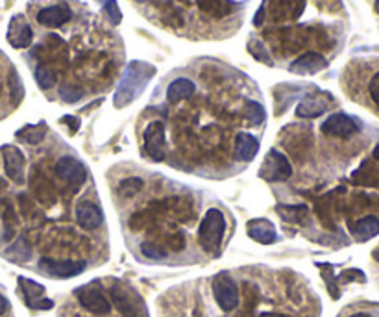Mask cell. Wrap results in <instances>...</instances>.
<instances>
[{
  "label": "cell",
  "instance_id": "cell-1",
  "mask_svg": "<svg viewBox=\"0 0 379 317\" xmlns=\"http://www.w3.org/2000/svg\"><path fill=\"white\" fill-rule=\"evenodd\" d=\"M155 67L147 63V61L133 60L130 61L124 69V74L120 78L119 88L113 95V104L115 108H124L128 104L141 96L144 88L154 78Z\"/></svg>",
  "mask_w": 379,
  "mask_h": 317
},
{
  "label": "cell",
  "instance_id": "cell-2",
  "mask_svg": "<svg viewBox=\"0 0 379 317\" xmlns=\"http://www.w3.org/2000/svg\"><path fill=\"white\" fill-rule=\"evenodd\" d=\"M226 234V219L222 212L217 208L208 209V214L204 217L200 228H198V241L202 249L209 252L211 256L220 254V247L224 241Z\"/></svg>",
  "mask_w": 379,
  "mask_h": 317
},
{
  "label": "cell",
  "instance_id": "cell-3",
  "mask_svg": "<svg viewBox=\"0 0 379 317\" xmlns=\"http://www.w3.org/2000/svg\"><path fill=\"white\" fill-rule=\"evenodd\" d=\"M111 300L122 317H150L147 303L136 289L122 280H117L111 286Z\"/></svg>",
  "mask_w": 379,
  "mask_h": 317
},
{
  "label": "cell",
  "instance_id": "cell-4",
  "mask_svg": "<svg viewBox=\"0 0 379 317\" xmlns=\"http://www.w3.org/2000/svg\"><path fill=\"white\" fill-rule=\"evenodd\" d=\"M76 297L85 310H89L91 314H96V316H106L111 310V305L106 299V295L102 294V286L98 280H93L87 286L78 287Z\"/></svg>",
  "mask_w": 379,
  "mask_h": 317
},
{
  "label": "cell",
  "instance_id": "cell-5",
  "mask_svg": "<svg viewBox=\"0 0 379 317\" xmlns=\"http://www.w3.org/2000/svg\"><path fill=\"white\" fill-rule=\"evenodd\" d=\"M290 174H292V167H290L289 160L278 149H272L268 152L259 169V176L267 182H285Z\"/></svg>",
  "mask_w": 379,
  "mask_h": 317
},
{
  "label": "cell",
  "instance_id": "cell-6",
  "mask_svg": "<svg viewBox=\"0 0 379 317\" xmlns=\"http://www.w3.org/2000/svg\"><path fill=\"white\" fill-rule=\"evenodd\" d=\"M213 295L224 311L235 310L239 306V287L228 273H220L213 278Z\"/></svg>",
  "mask_w": 379,
  "mask_h": 317
},
{
  "label": "cell",
  "instance_id": "cell-7",
  "mask_svg": "<svg viewBox=\"0 0 379 317\" xmlns=\"http://www.w3.org/2000/svg\"><path fill=\"white\" fill-rule=\"evenodd\" d=\"M144 150L154 162H163L166 158L165 125L161 121H154L144 128Z\"/></svg>",
  "mask_w": 379,
  "mask_h": 317
},
{
  "label": "cell",
  "instance_id": "cell-8",
  "mask_svg": "<svg viewBox=\"0 0 379 317\" xmlns=\"http://www.w3.org/2000/svg\"><path fill=\"white\" fill-rule=\"evenodd\" d=\"M85 262L82 260H50V258H43L39 262V271L45 275L56 276V278H71L78 276L85 271Z\"/></svg>",
  "mask_w": 379,
  "mask_h": 317
},
{
  "label": "cell",
  "instance_id": "cell-9",
  "mask_svg": "<svg viewBox=\"0 0 379 317\" xmlns=\"http://www.w3.org/2000/svg\"><path fill=\"white\" fill-rule=\"evenodd\" d=\"M56 173L65 184H71L74 187L82 186L87 180V169L72 156H61L58 163H56Z\"/></svg>",
  "mask_w": 379,
  "mask_h": 317
},
{
  "label": "cell",
  "instance_id": "cell-10",
  "mask_svg": "<svg viewBox=\"0 0 379 317\" xmlns=\"http://www.w3.org/2000/svg\"><path fill=\"white\" fill-rule=\"evenodd\" d=\"M361 130V125L346 114H335L322 123V132L333 138H351Z\"/></svg>",
  "mask_w": 379,
  "mask_h": 317
},
{
  "label": "cell",
  "instance_id": "cell-11",
  "mask_svg": "<svg viewBox=\"0 0 379 317\" xmlns=\"http://www.w3.org/2000/svg\"><path fill=\"white\" fill-rule=\"evenodd\" d=\"M19 286L23 292L24 303L32 310H50L54 306L52 300L45 299V286H41V284H37L30 278L19 276Z\"/></svg>",
  "mask_w": 379,
  "mask_h": 317
},
{
  "label": "cell",
  "instance_id": "cell-12",
  "mask_svg": "<svg viewBox=\"0 0 379 317\" xmlns=\"http://www.w3.org/2000/svg\"><path fill=\"white\" fill-rule=\"evenodd\" d=\"M8 43L15 48H26L30 47L34 41V32H32L30 24L26 23V19L23 15H15L10 21L8 26Z\"/></svg>",
  "mask_w": 379,
  "mask_h": 317
},
{
  "label": "cell",
  "instance_id": "cell-13",
  "mask_svg": "<svg viewBox=\"0 0 379 317\" xmlns=\"http://www.w3.org/2000/svg\"><path fill=\"white\" fill-rule=\"evenodd\" d=\"M2 158H4V169L6 174L15 182V184H23L24 182V154L21 149L13 147V145H4L2 147Z\"/></svg>",
  "mask_w": 379,
  "mask_h": 317
},
{
  "label": "cell",
  "instance_id": "cell-14",
  "mask_svg": "<svg viewBox=\"0 0 379 317\" xmlns=\"http://www.w3.org/2000/svg\"><path fill=\"white\" fill-rule=\"evenodd\" d=\"M332 96L327 93H314V95H307L303 99L296 108V115L302 119H314L320 117L322 114H326L329 108Z\"/></svg>",
  "mask_w": 379,
  "mask_h": 317
},
{
  "label": "cell",
  "instance_id": "cell-15",
  "mask_svg": "<svg viewBox=\"0 0 379 317\" xmlns=\"http://www.w3.org/2000/svg\"><path fill=\"white\" fill-rule=\"evenodd\" d=\"M327 67V60L318 52H307V54L300 56L298 60H294L289 65V71L292 74H300V76H311L316 74L322 69Z\"/></svg>",
  "mask_w": 379,
  "mask_h": 317
},
{
  "label": "cell",
  "instance_id": "cell-16",
  "mask_svg": "<svg viewBox=\"0 0 379 317\" xmlns=\"http://www.w3.org/2000/svg\"><path fill=\"white\" fill-rule=\"evenodd\" d=\"M76 221L85 230H96L104 221L102 209L95 203H89V201L80 203L76 208Z\"/></svg>",
  "mask_w": 379,
  "mask_h": 317
},
{
  "label": "cell",
  "instance_id": "cell-17",
  "mask_svg": "<svg viewBox=\"0 0 379 317\" xmlns=\"http://www.w3.org/2000/svg\"><path fill=\"white\" fill-rule=\"evenodd\" d=\"M246 232L254 241L261 243V245H272L278 241V234L274 230L272 223L267 219H254L248 223Z\"/></svg>",
  "mask_w": 379,
  "mask_h": 317
},
{
  "label": "cell",
  "instance_id": "cell-18",
  "mask_svg": "<svg viewBox=\"0 0 379 317\" xmlns=\"http://www.w3.org/2000/svg\"><path fill=\"white\" fill-rule=\"evenodd\" d=\"M72 17L71 10L67 6H50L43 8L41 12L37 13V21L47 28H60L65 23H69Z\"/></svg>",
  "mask_w": 379,
  "mask_h": 317
},
{
  "label": "cell",
  "instance_id": "cell-19",
  "mask_svg": "<svg viewBox=\"0 0 379 317\" xmlns=\"http://www.w3.org/2000/svg\"><path fill=\"white\" fill-rule=\"evenodd\" d=\"M196 4L202 12L217 19L228 17L239 8L237 2H233V0H196Z\"/></svg>",
  "mask_w": 379,
  "mask_h": 317
},
{
  "label": "cell",
  "instance_id": "cell-20",
  "mask_svg": "<svg viewBox=\"0 0 379 317\" xmlns=\"http://www.w3.org/2000/svg\"><path fill=\"white\" fill-rule=\"evenodd\" d=\"M235 152L244 162H252L259 152V141L252 134L241 132L235 136Z\"/></svg>",
  "mask_w": 379,
  "mask_h": 317
},
{
  "label": "cell",
  "instance_id": "cell-21",
  "mask_svg": "<svg viewBox=\"0 0 379 317\" xmlns=\"http://www.w3.org/2000/svg\"><path fill=\"white\" fill-rule=\"evenodd\" d=\"M195 90L196 88L193 80H189V78H178V80H174V82L169 85V90H166V99H169V102H172V104H178V102L195 95Z\"/></svg>",
  "mask_w": 379,
  "mask_h": 317
},
{
  "label": "cell",
  "instance_id": "cell-22",
  "mask_svg": "<svg viewBox=\"0 0 379 317\" xmlns=\"http://www.w3.org/2000/svg\"><path fill=\"white\" fill-rule=\"evenodd\" d=\"M349 228H351V234L356 236L357 240L368 241L379 234V219L373 216H367L354 223Z\"/></svg>",
  "mask_w": 379,
  "mask_h": 317
},
{
  "label": "cell",
  "instance_id": "cell-23",
  "mask_svg": "<svg viewBox=\"0 0 379 317\" xmlns=\"http://www.w3.org/2000/svg\"><path fill=\"white\" fill-rule=\"evenodd\" d=\"M4 256L15 263L28 262V260L32 258L30 243H28V240H26V238H19L15 243H12V245L8 247L6 252H4Z\"/></svg>",
  "mask_w": 379,
  "mask_h": 317
},
{
  "label": "cell",
  "instance_id": "cell-24",
  "mask_svg": "<svg viewBox=\"0 0 379 317\" xmlns=\"http://www.w3.org/2000/svg\"><path fill=\"white\" fill-rule=\"evenodd\" d=\"M278 216L283 219L285 223H302L305 217H307L309 209L305 204H298V206H287V204H279Z\"/></svg>",
  "mask_w": 379,
  "mask_h": 317
},
{
  "label": "cell",
  "instance_id": "cell-25",
  "mask_svg": "<svg viewBox=\"0 0 379 317\" xmlns=\"http://www.w3.org/2000/svg\"><path fill=\"white\" fill-rule=\"evenodd\" d=\"M45 134H47V125L45 123H39V125H28L21 128L17 132V138L24 143H30V145H37L41 143L43 139H45Z\"/></svg>",
  "mask_w": 379,
  "mask_h": 317
},
{
  "label": "cell",
  "instance_id": "cell-26",
  "mask_svg": "<svg viewBox=\"0 0 379 317\" xmlns=\"http://www.w3.org/2000/svg\"><path fill=\"white\" fill-rule=\"evenodd\" d=\"M316 267H318L320 273H322V278L326 280L329 295H332L333 299H338V297H340V292H338L337 286V276L333 275V265H329V263H316Z\"/></svg>",
  "mask_w": 379,
  "mask_h": 317
},
{
  "label": "cell",
  "instance_id": "cell-27",
  "mask_svg": "<svg viewBox=\"0 0 379 317\" xmlns=\"http://www.w3.org/2000/svg\"><path fill=\"white\" fill-rule=\"evenodd\" d=\"M248 52L252 56H254L255 60L261 61V63H265V65L272 67L274 61H272V56L268 54L267 47L263 45V41H259V39H250L248 41Z\"/></svg>",
  "mask_w": 379,
  "mask_h": 317
},
{
  "label": "cell",
  "instance_id": "cell-28",
  "mask_svg": "<svg viewBox=\"0 0 379 317\" xmlns=\"http://www.w3.org/2000/svg\"><path fill=\"white\" fill-rule=\"evenodd\" d=\"M36 82L41 90H50L56 84V72L52 69H48V67H37Z\"/></svg>",
  "mask_w": 379,
  "mask_h": 317
},
{
  "label": "cell",
  "instance_id": "cell-29",
  "mask_svg": "<svg viewBox=\"0 0 379 317\" xmlns=\"http://www.w3.org/2000/svg\"><path fill=\"white\" fill-rule=\"evenodd\" d=\"M142 180L141 178H126L119 184V193L122 197H133L136 193H139L142 190Z\"/></svg>",
  "mask_w": 379,
  "mask_h": 317
},
{
  "label": "cell",
  "instance_id": "cell-30",
  "mask_svg": "<svg viewBox=\"0 0 379 317\" xmlns=\"http://www.w3.org/2000/svg\"><path fill=\"white\" fill-rule=\"evenodd\" d=\"M83 96V90L76 88V85H61L60 88V99L67 104H74Z\"/></svg>",
  "mask_w": 379,
  "mask_h": 317
},
{
  "label": "cell",
  "instance_id": "cell-31",
  "mask_svg": "<svg viewBox=\"0 0 379 317\" xmlns=\"http://www.w3.org/2000/svg\"><path fill=\"white\" fill-rule=\"evenodd\" d=\"M246 117H248L254 125H261L265 121V108L261 106L259 102L250 101L246 104Z\"/></svg>",
  "mask_w": 379,
  "mask_h": 317
},
{
  "label": "cell",
  "instance_id": "cell-32",
  "mask_svg": "<svg viewBox=\"0 0 379 317\" xmlns=\"http://www.w3.org/2000/svg\"><path fill=\"white\" fill-rule=\"evenodd\" d=\"M10 88H12L13 104H19V102L23 101L24 90H23V82H21V78H19V74L15 71H13L12 76H10Z\"/></svg>",
  "mask_w": 379,
  "mask_h": 317
},
{
  "label": "cell",
  "instance_id": "cell-33",
  "mask_svg": "<svg viewBox=\"0 0 379 317\" xmlns=\"http://www.w3.org/2000/svg\"><path fill=\"white\" fill-rule=\"evenodd\" d=\"M104 12L107 13V17L113 24H120L122 21V12H120L119 4L115 0H106V6H104Z\"/></svg>",
  "mask_w": 379,
  "mask_h": 317
},
{
  "label": "cell",
  "instance_id": "cell-34",
  "mask_svg": "<svg viewBox=\"0 0 379 317\" xmlns=\"http://www.w3.org/2000/svg\"><path fill=\"white\" fill-rule=\"evenodd\" d=\"M141 251L150 260H163V258H166V252L158 245H154V243H142Z\"/></svg>",
  "mask_w": 379,
  "mask_h": 317
},
{
  "label": "cell",
  "instance_id": "cell-35",
  "mask_svg": "<svg viewBox=\"0 0 379 317\" xmlns=\"http://www.w3.org/2000/svg\"><path fill=\"white\" fill-rule=\"evenodd\" d=\"M338 280L340 282H349V280H359V282H365L367 280V276H365V273L359 269H346L340 273V276H338Z\"/></svg>",
  "mask_w": 379,
  "mask_h": 317
},
{
  "label": "cell",
  "instance_id": "cell-36",
  "mask_svg": "<svg viewBox=\"0 0 379 317\" xmlns=\"http://www.w3.org/2000/svg\"><path fill=\"white\" fill-rule=\"evenodd\" d=\"M368 91H370V96H372V101L379 106V72H376L372 80H370Z\"/></svg>",
  "mask_w": 379,
  "mask_h": 317
},
{
  "label": "cell",
  "instance_id": "cell-37",
  "mask_svg": "<svg viewBox=\"0 0 379 317\" xmlns=\"http://www.w3.org/2000/svg\"><path fill=\"white\" fill-rule=\"evenodd\" d=\"M63 123H67V125H69L71 132L80 130V119H78V117H71V115H65V117H63Z\"/></svg>",
  "mask_w": 379,
  "mask_h": 317
},
{
  "label": "cell",
  "instance_id": "cell-38",
  "mask_svg": "<svg viewBox=\"0 0 379 317\" xmlns=\"http://www.w3.org/2000/svg\"><path fill=\"white\" fill-rule=\"evenodd\" d=\"M263 19H265V6H261L259 10H257V13H255V17H254L255 26H261V24H263Z\"/></svg>",
  "mask_w": 379,
  "mask_h": 317
},
{
  "label": "cell",
  "instance_id": "cell-39",
  "mask_svg": "<svg viewBox=\"0 0 379 317\" xmlns=\"http://www.w3.org/2000/svg\"><path fill=\"white\" fill-rule=\"evenodd\" d=\"M8 310H10V303L4 295H0V316H4Z\"/></svg>",
  "mask_w": 379,
  "mask_h": 317
},
{
  "label": "cell",
  "instance_id": "cell-40",
  "mask_svg": "<svg viewBox=\"0 0 379 317\" xmlns=\"http://www.w3.org/2000/svg\"><path fill=\"white\" fill-rule=\"evenodd\" d=\"M6 187H8L6 180H4V178H0V192H4V190H6Z\"/></svg>",
  "mask_w": 379,
  "mask_h": 317
},
{
  "label": "cell",
  "instance_id": "cell-41",
  "mask_svg": "<svg viewBox=\"0 0 379 317\" xmlns=\"http://www.w3.org/2000/svg\"><path fill=\"white\" fill-rule=\"evenodd\" d=\"M372 256H373V260H378V262H379V245L376 247V249H373Z\"/></svg>",
  "mask_w": 379,
  "mask_h": 317
},
{
  "label": "cell",
  "instance_id": "cell-42",
  "mask_svg": "<svg viewBox=\"0 0 379 317\" xmlns=\"http://www.w3.org/2000/svg\"><path fill=\"white\" fill-rule=\"evenodd\" d=\"M261 317H287V316H281V314H263Z\"/></svg>",
  "mask_w": 379,
  "mask_h": 317
},
{
  "label": "cell",
  "instance_id": "cell-43",
  "mask_svg": "<svg viewBox=\"0 0 379 317\" xmlns=\"http://www.w3.org/2000/svg\"><path fill=\"white\" fill-rule=\"evenodd\" d=\"M373 158L379 160V145H376V149H373Z\"/></svg>",
  "mask_w": 379,
  "mask_h": 317
},
{
  "label": "cell",
  "instance_id": "cell-44",
  "mask_svg": "<svg viewBox=\"0 0 379 317\" xmlns=\"http://www.w3.org/2000/svg\"><path fill=\"white\" fill-rule=\"evenodd\" d=\"M349 317H370L368 314H354V316H349Z\"/></svg>",
  "mask_w": 379,
  "mask_h": 317
},
{
  "label": "cell",
  "instance_id": "cell-45",
  "mask_svg": "<svg viewBox=\"0 0 379 317\" xmlns=\"http://www.w3.org/2000/svg\"><path fill=\"white\" fill-rule=\"evenodd\" d=\"M376 12L379 13V0H376Z\"/></svg>",
  "mask_w": 379,
  "mask_h": 317
},
{
  "label": "cell",
  "instance_id": "cell-46",
  "mask_svg": "<svg viewBox=\"0 0 379 317\" xmlns=\"http://www.w3.org/2000/svg\"><path fill=\"white\" fill-rule=\"evenodd\" d=\"M137 2H141V0H137Z\"/></svg>",
  "mask_w": 379,
  "mask_h": 317
}]
</instances>
